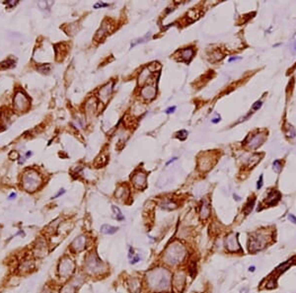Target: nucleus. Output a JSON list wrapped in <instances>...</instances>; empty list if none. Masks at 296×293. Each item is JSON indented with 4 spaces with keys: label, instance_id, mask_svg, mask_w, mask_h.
<instances>
[{
    "label": "nucleus",
    "instance_id": "1",
    "mask_svg": "<svg viewBox=\"0 0 296 293\" xmlns=\"http://www.w3.org/2000/svg\"><path fill=\"white\" fill-rule=\"evenodd\" d=\"M146 282L147 286L153 291H168L172 284L171 273L163 268H153L146 273Z\"/></svg>",
    "mask_w": 296,
    "mask_h": 293
},
{
    "label": "nucleus",
    "instance_id": "2",
    "mask_svg": "<svg viewBox=\"0 0 296 293\" xmlns=\"http://www.w3.org/2000/svg\"><path fill=\"white\" fill-rule=\"evenodd\" d=\"M186 254L187 250L185 246H183L180 243L175 242L166 248L164 256H163V260L165 261L166 264L175 266V264H178L181 261H183L186 257Z\"/></svg>",
    "mask_w": 296,
    "mask_h": 293
},
{
    "label": "nucleus",
    "instance_id": "3",
    "mask_svg": "<svg viewBox=\"0 0 296 293\" xmlns=\"http://www.w3.org/2000/svg\"><path fill=\"white\" fill-rule=\"evenodd\" d=\"M41 185V178L37 171L31 169L26 171L22 178V186L25 191L33 193L36 191Z\"/></svg>",
    "mask_w": 296,
    "mask_h": 293
},
{
    "label": "nucleus",
    "instance_id": "4",
    "mask_svg": "<svg viewBox=\"0 0 296 293\" xmlns=\"http://www.w3.org/2000/svg\"><path fill=\"white\" fill-rule=\"evenodd\" d=\"M84 268L86 271L90 274H100L105 271V264L99 259L97 254L95 252H91L86 258H85Z\"/></svg>",
    "mask_w": 296,
    "mask_h": 293
},
{
    "label": "nucleus",
    "instance_id": "5",
    "mask_svg": "<svg viewBox=\"0 0 296 293\" xmlns=\"http://www.w3.org/2000/svg\"><path fill=\"white\" fill-rule=\"evenodd\" d=\"M267 243V235L263 234V233H257L255 235H252L249 239L248 243V248L251 253H257L259 251L263 250L266 247Z\"/></svg>",
    "mask_w": 296,
    "mask_h": 293
},
{
    "label": "nucleus",
    "instance_id": "6",
    "mask_svg": "<svg viewBox=\"0 0 296 293\" xmlns=\"http://www.w3.org/2000/svg\"><path fill=\"white\" fill-rule=\"evenodd\" d=\"M75 271L74 261L68 257H64L58 264V274L61 278H68Z\"/></svg>",
    "mask_w": 296,
    "mask_h": 293
},
{
    "label": "nucleus",
    "instance_id": "7",
    "mask_svg": "<svg viewBox=\"0 0 296 293\" xmlns=\"http://www.w3.org/2000/svg\"><path fill=\"white\" fill-rule=\"evenodd\" d=\"M14 109L17 111H26L30 108V100L23 92H18L13 100Z\"/></svg>",
    "mask_w": 296,
    "mask_h": 293
},
{
    "label": "nucleus",
    "instance_id": "8",
    "mask_svg": "<svg viewBox=\"0 0 296 293\" xmlns=\"http://www.w3.org/2000/svg\"><path fill=\"white\" fill-rule=\"evenodd\" d=\"M146 181L147 175L143 171H136L131 177V182L133 184L134 188H136L137 190H143L146 188Z\"/></svg>",
    "mask_w": 296,
    "mask_h": 293
},
{
    "label": "nucleus",
    "instance_id": "9",
    "mask_svg": "<svg viewBox=\"0 0 296 293\" xmlns=\"http://www.w3.org/2000/svg\"><path fill=\"white\" fill-rule=\"evenodd\" d=\"M266 138H267L266 132H264V131L258 132V133L250 136V138L248 139V142H247V145H248V147L251 149H257L258 147H260L264 143Z\"/></svg>",
    "mask_w": 296,
    "mask_h": 293
},
{
    "label": "nucleus",
    "instance_id": "10",
    "mask_svg": "<svg viewBox=\"0 0 296 293\" xmlns=\"http://www.w3.org/2000/svg\"><path fill=\"white\" fill-rule=\"evenodd\" d=\"M186 284V275L184 273L179 271L174 275L172 278V285H173V290L175 292H181L185 288Z\"/></svg>",
    "mask_w": 296,
    "mask_h": 293
},
{
    "label": "nucleus",
    "instance_id": "11",
    "mask_svg": "<svg viewBox=\"0 0 296 293\" xmlns=\"http://www.w3.org/2000/svg\"><path fill=\"white\" fill-rule=\"evenodd\" d=\"M225 247L229 252L232 253H236L241 251V247L239 245L238 242V238L237 235L232 233V234L228 235L226 238H225Z\"/></svg>",
    "mask_w": 296,
    "mask_h": 293
},
{
    "label": "nucleus",
    "instance_id": "12",
    "mask_svg": "<svg viewBox=\"0 0 296 293\" xmlns=\"http://www.w3.org/2000/svg\"><path fill=\"white\" fill-rule=\"evenodd\" d=\"M87 238L85 235H80L73 240V242L70 245V250L73 253H78L86 248Z\"/></svg>",
    "mask_w": 296,
    "mask_h": 293
},
{
    "label": "nucleus",
    "instance_id": "13",
    "mask_svg": "<svg viewBox=\"0 0 296 293\" xmlns=\"http://www.w3.org/2000/svg\"><path fill=\"white\" fill-rule=\"evenodd\" d=\"M213 163H212V159L210 157L209 153H206V154H202V158H199V169L202 171V172H206L208 171L210 168L212 167Z\"/></svg>",
    "mask_w": 296,
    "mask_h": 293
},
{
    "label": "nucleus",
    "instance_id": "14",
    "mask_svg": "<svg viewBox=\"0 0 296 293\" xmlns=\"http://www.w3.org/2000/svg\"><path fill=\"white\" fill-rule=\"evenodd\" d=\"M113 87H114V82L112 81L110 83H108V84H106L103 88H101V90L99 91V97H100V99L103 103H106L110 99L112 92H113Z\"/></svg>",
    "mask_w": 296,
    "mask_h": 293
},
{
    "label": "nucleus",
    "instance_id": "15",
    "mask_svg": "<svg viewBox=\"0 0 296 293\" xmlns=\"http://www.w3.org/2000/svg\"><path fill=\"white\" fill-rule=\"evenodd\" d=\"M210 213H211V208H210L209 200L204 199L201 205V209H199V216L202 220H206L209 217Z\"/></svg>",
    "mask_w": 296,
    "mask_h": 293
},
{
    "label": "nucleus",
    "instance_id": "16",
    "mask_svg": "<svg viewBox=\"0 0 296 293\" xmlns=\"http://www.w3.org/2000/svg\"><path fill=\"white\" fill-rule=\"evenodd\" d=\"M46 248H48V246H46V241L40 239L37 241V244L34 247V253L38 257H43L46 255Z\"/></svg>",
    "mask_w": 296,
    "mask_h": 293
},
{
    "label": "nucleus",
    "instance_id": "17",
    "mask_svg": "<svg viewBox=\"0 0 296 293\" xmlns=\"http://www.w3.org/2000/svg\"><path fill=\"white\" fill-rule=\"evenodd\" d=\"M156 95V89L153 85H148L141 90V96L146 100H151Z\"/></svg>",
    "mask_w": 296,
    "mask_h": 293
},
{
    "label": "nucleus",
    "instance_id": "18",
    "mask_svg": "<svg viewBox=\"0 0 296 293\" xmlns=\"http://www.w3.org/2000/svg\"><path fill=\"white\" fill-rule=\"evenodd\" d=\"M280 196H280V193H279V191H276V190L271 191V193H269V196H267V200H266V203H267L269 206L274 205V204H276V203H277V201H279Z\"/></svg>",
    "mask_w": 296,
    "mask_h": 293
},
{
    "label": "nucleus",
    "instance_id": "19",
    "mask_svg": "<svg viewBox=\"0 0 296 293\" xmlns=\"http://www.w3.org/2000/svg\"><path fill=\"white\" fill-rule=\"evenodd\" d=\"M128 288L130 293H139L140 288H141V283H140L139 279L132 277L128 280Z\"/></svg>",
    "mask_w": 296,
    "mask_h": 293
},
{
    "label": "nucleus",
    "instance_id": "20",
    "mask_svg": "<svg viewBox=\"0 0 296 293\" xmlns=\"http://www.w3.org/2000/svg\"><path fill=\"white\" fill-rule=\"evenodd\" d=\"M34 268V261L30 260L23 261L19 266V271L21 273H29Z\"/></svg>",
    "mask_w": 296,
    "mask_h": 293
},
{
    "label": "nucleus",
    "instance_id": "21",
    "mask_svg": "<svg viewBox=\"0 0 296 293\" xmlns=\"http://www.w3.org/2000/svg\"><path fill=\"white\" fill-rule=\"evenodd\" d=\"M129 191L126 186H121L118 188V190L116 191V196L119 199H126L128 198Z\"/></svg>",
    "mask_w": 296,
    "mask_h": 293
},
{
    "label": "nucleus",
    "instance_id": "22",
    "mask_svg": "<svg viewBox=\"0 0 296 293\" xmlns=\"http://www.w3.org/2000/svg\"><path fill=\"white\" fill-rule=\"evenodd\" d=\"M194 53V50L191 48H184V50H181V57H182V59H184V60L189 62L191 58H193Z\"/></svg>",
    "mask_w": 296,
    "mask_h": 293
},
{
    "label": "nucleus",
    "instance_id": "23",
    "mask_svg": "<svg viewBox=\"0 0 296 293\" xmlns=\"http://www.w3.org/2000/svg\"><path fill=\"white\" fill-rule=\"evenodd\" d=\"M160 206H161V208L167 209V210H172V209L177 208V203L172 201L171 199L166 198V199H163V200L161 201Z\"/></svg>",
    "mask_w": 296,
    "mask_h": 293
},
{
    "label": "nucleus",
    "instance_id": "24",
    "mask_svg": "<svg viewBox=\"0 0 296 293\" xmlns=\"http://www.w3.org/2000/svg\"><path fill=\"white\" fill-rule=\"evenodd\" d=\"M151 73H152V72L149 70V68H148V67L144 68L143 70H142L141 73H140V75H139V78H138L139 85H143L144 83L148 80V78L150 77Z\"/></svg>",
    "mask_w": 296,
    "mask_h": 293
},
{
    "label": "nucleus",
    "instance_id": "25",
    "mask_svg": "<svg viewBox=\"0 0 296 293\" xmlns=\"http://www.w3.org/2000/svg\"><path fill=\"white\" fill-rule=\"evenodd\" d=\"M118 230H119L118 227L112 226V225H108V224H104L102 225V227H101V232H102L103 234H107V235L115 234Z\"/></svg>",
    "mask_w": 296,
    "mask_h": 293
},
{
    "label": "nucleus",
    "instance_id": "26",
    "mask_svg": "<svg viewBox=\"0 0 296 293\" xmlns=\"http://www.w3.org/2000/svg\"><path fill=\"white\" fill-rule=\"evenodd\" d=\"M293 261H294V258H291L290 260H288L286 261H284L283 264H279L278 266L276 268V271L278 273H283V271H285L286 269L289 268L290 266L293 264Z\"/></svg>",
    "mask_w": 296,
    "mask_h": 293
},
{
    "label": "nucleus",
    "instance_id": "27",
    "mask_svg": "<svg viewBox=\"0 0 296 293\" xmlns=\"http://www.w3.org/2000/svg\"><path fill=\"white\" fill-rule=\"evenodd\" d=\"M255 200H256L255 198H252V200H251V199H249L248 202L246 203L245 207H244V213H245L246 215H248L249 213H251V211L253 210L254 205H255Z\"/></svg>",
    "mask_w": 296,
    "mask_h": 293
},
{
    "label": "nucleus",
    "instance_id": "28",
    "mask_svg": "<svg viewBox=\"0 0 296 293\" xmlns=\"http://www.w3.org/2000/svg\"><path fill=\"white\" fill-rule=\"evenodd\" d=\"M75 290H76V287L72 283H68L62 287L59 293H75Z\"/></svg>",
    "mask_w": 296,
    "mask_h": 293
},
{
    "label": "nucleus",
    "instance_id": "29",
    "mask_svg": "<svg viewBox=\"0 0 296 293\" xmlns=\"http://www.w3.org/2000/svg\"><path fill=\"white\" fill-rule=\"evenodd\" d=\"M112 209H113V212L115 213V217L116 218V220H119V221H121V220L124 219V216L123 215V213H121V211L119 210V207H116L115 205H112Z\"/></svg>",
    "mask_w": 296,
    "mask_h": 293
},
{
    "label": "nucleus",
    "instance_id": "30",
    "mask_svg": "<svg viewBox=\"0 0 296 293\" xmlns=\"http://www.w3.org/2000/svg\"><path fill=\"white\" fill-rule=\"evenodd\" d=\"M285 134L290 138H293V137L296 136V129L292 125L288 124L287 128H285Z\"/></svg>",
    "mask_w": 296,
    "mask_h": 293
},
{
    "label": "nucleus",
    "instance_id": "31",
    "mask_svg": "<svg viewBox=\"0 0 296 293\" xmlns=\"http://www.w3.org/2000/svg\"><path fill=\"white\" fill-rule=\"evenodd\" d=\"M260 160H261V157L259 156L258 154H254L253 156H252L250 158V160H249V168H253L254 166L258 164V162H260Z\"/></svg>",
    "mask_w": 296,
    "mask_h": 293
},
{
    "label": "nucleus",
    "instance_id": "32",
    "mask_svg": "<svg viewBox=\"0 0 296 293\" xmlns=\"http://www.w3.org/2000/svg\"><path fill=\"white\" fill-rule=\"evenodd\" d=\"M272 169H274V172L280 173V171L282 169V164L280 160H274V162L272 163Z\"/></svg>",
    "mask_w": 296,
    "mask_h": 293
},
{
    "label": "nucleus",
    "instance_id": "33",
    "mask_svg": "<svg viewBox=\"0 0 296 293\" xmlns=\"http://www.w3.org/2000/svg\"><path fill=\"white\" fill-rule=\"evenodd\" d=\"M149 37H150V34H147V35L145 36V37L142 38V39H139V40L133 41V43H131V48H133V46H135L136 45H138L139 43H144V41H146V40H148V39H149Z\"/></svg>",
    "mask_w": 296,
    "mask_h": 293
},
{
    "label": "nucleus",
    "instance_id": "34",
    "mask_svg": "<svg viewBox=\"0 0 296 293\" xmlns=\"http://www.w3.org/2000/svg\"><path fill=\"white\" fill-rule=\"evenodd\" d=\"M187 136H188V131L184 130V129H183V130H181V131H179L178 133H177V137H179L181 140H184V139H186Z\"/></svg>",
    "mask_w": 296,
    "mask_h": 293
},
{
    "label": "nucleus",
    "instance_id": "35",
    "mask_svg": "<svg viewBox=\"0 0 296 293\" xmlns=\"http://www.w3.org/2000/svg\"><path fill=\"white\" fill-rule=\"evenodd\" d=\"M262 105H263V102L262 101H257V102L252 106V110L253 111H258L259 109H261Z\"/></svg>",
    "mask_w": 296,
    "mask_h": 293
},
{
    "label": "nucleus",
    "instance_id": "36",
    "mask_svg": "<svg viewBox=\"0 0 296 293\" xmlns=\"http://www.w3.org/2000/svg\"><path fill=\"white\" fill-rule=\"evenodd\" d=\"M276 287V280L274 278H271L267 283V288L271 289V288H274Z\"/></svg>",
    "mask_w": 296,
    "mask_h": 293
},
{
    "label": "nucleus",
    "instance_id": "37",
    "mask_svg": "<svg viewBox=\"0 0 296 293\" xmlns=\"http://www.w3.org/2000/svg\"><path fill=\"white\" fill-rule=\"evenodd\" d=\"M263 179H264V176H263V175L260 176V179H259L258 183H257V189H258V190H260V189H261L262 186H263V184H264Z\"/></svg>",
    "mask_w": 296,
    "mask_h": 293
},
{
    "label": "nucleus",
    "instance_id": "38",
    "mask_svg": "<svg viewBox=\"0 0 296 293\" xmlns=\"http://www.w3.org/2000/svg\"><path fill=\"white\" fill-rule=\"evenodd\" d=\"M107 6H109V4L103 3V2H98V3H96L94 5V8L95 9H98V8H100V7H107Z\"/></svg>",
    "mask_w": 296,
    "mask_h": 293
},
{
    "label": "nucleus",
    "instance_id": "39",
    "mask_svg": "<svg viewBox=\"0 0 296 293\" xmlns=\"http://www.w3.org/2000/svg\"><path fill=\"white\" fill-rule=\"evenodd\" d=\"M288 219L290 220V222H292V223H294V224H296V217L293 214H289V215H288Z\"/></svg>",
    "mask_w": 296,
    "mask_h": 293
},
{
    "label": "nucleus",
    "instance_id": "40",
    "mask_svg": "<svg viewBox=\"0 0 296 293\" xmlns=\"http://www.w3.org/2000/svg\"><path fill=\"white\" fill-rule=\"evenodd\" d=\"M64 193H65V190H63V189H62V190H60V191H58V193H56V194H55V196H53V198H58V196H62V194H63Z\"/></svg>",
    "mask_w": 296,
    "mask_h": 293
},
{
    "label": "nucleus",
    "instance_id": "41",
    "mask_svg": "<svg viewBox=\"0 0 296 293\" xmlns=\"http://www.w3.org/2000/svg\"><path fill=\"white\" fill-rule=\"evenodd\" d=\"M175 110H176L175 106H174V107H170L169 109H167V110H166V114H172V113H174V111H175Z\"/></svg>",
    "mask_w": 296,
    "mask_h": 293
},
{
    "label": "nucleus",
    "instance_id": "42",
    "mask_svg": "<svg viewBox=\"0 0 296 293\" xmlns=\"http://www.w3.org/2000/svg\"><path fill=\"white\" fill-rule=\"evenodd\" d=\"M177 159H178L177 157H174V158H172V159H171L170 161H168L167 163H166V165H167V166H168V165H170L171 163H173L174 161H176V160H177Z\"/></svg>",
    "mask_w": 296,
    "mask_h": 293
},
{
    "label": "nucleus",
    "instance_id": "43",
    "mask_svg": "<svg viewBox=\"0 0 296 293\" xmlns=\"http://www.w3.org/2000/svg\"><path fill=\"white\" fill-rule=\"evenodd\" d=\"M211 121H212V123H219V121H220V116H218V118H213V120H212Z\"/></svg>",
    "mask_w": 296,
    "mask_h": 293
},
{
    "label": "nucleus",
    "instance_id": "44",
    "mask_svg": "<svg viewBox=\"0 0 296 293\" xmlns=\"http://www.w3.org/2000/svg\"><path fill=\"white\" fill-rule=\"evenodd\" d=\"M15 198H16V193H12L9 196V199H14Z\"/></svg>",
    "mask_w": 296,
    "mask_h": 293
},
{
    "label": "nucleus",
    "instance_id": "45",
    "mask_svg": "<svg viewBox=\"0 0 296 293\" xmlns=\"http://www.w3.org/2000/svg\"><path fill=\"white\" fill-rule=\"evenodd\" d=\"M5 4H9L10 6H14L15 4H17V1L16 2H12V1H8V2H6Z\"/></svg>",
    "mask_w": 296,
    "mask_h": 293
},
{
    "label": "nucleus",
    "instance_id": "46",
    "mask_svg": "<svg viewBox=\"0 0 296 293\" xmlns=\"http://www.w3.org/2000/svg\"><path fill=\"white\" fill-rule=\"evenodd\" d=\"M248 290H249L248 287H245V288H243L242 290H241V293H247L248 292Z\"/></svg>",
    "mask_w": 296,
    "mask_h": 293
},
{
    "label": "nucleus",
    "instance_id": "47",
    "mask_svg": "<svg viewBox=\"0 0 296 293\" xmlns=\"http://www.w3.org/2000/svg\"><path fill=\"white\" fill-rule=\"evenodd\" d=\"M238 59H241V58H240V57H231V58L229 59V62L234 61V60H238Z\"/></svg>",
    "mask_w": 296,
    "mask_h": 293
},
{
    "label": "nucleus",
    "instance_id": "48",
    "mask_svg": "<svg viewBox=\"0 0 296 293\" xmlns=\"http://www.w3.org/2000/svg\"><path fill=\"white\" fill-rule=\"evenodd\" d=\"M255 268H256L254 266H250V268H249V271H255Z\"/></svg>",
    "mask_w": 296,
    "mask_h": 293
},
{
    "label": "nucleus",
    "instance_id": "49",
    "mask_svg": "<svg viewBox=\"0 0 296 293\" xmlns=\"http://www.w3.org/2000/svg\"><path fill=\"white\" fill-rule=\"evenodd\" d=\"M31 155H32V152H27V154H26V156H27V157H29V156H31Z\"/></svg>",
    "mask_w": 296,
    "mask_h": 293
},
{
    "label": "nucleus",
    "instance_id": "50",
    "mask_svg": "<svg viewBox=\"0 0 296 293\" xmlns=\"http://www.w3.org/2000/svg\"><path fill=\"white\" fill-rule=\"evenodd\" d=\"M234 198H235L236 200H240V198H239V196H235V194H234Z\"/></svg>",
    "mask_w": 296,
    "mask_h": 293
},
{
    "label": "nucleus",
    "instance_id": "51",
    "mask_svg": "<svg viewBox=\"0 0 296 293\" xmlns=\"http://www.w3.org/2000/svg\"><path fill=\"white\" fill-rule=\"evenodd\" d=\"M294 48H295V50H296V43H295V45H294Z\"/></svg>",
    "mask_w": 296,
    "mask_h": 293
}]
</instances>
